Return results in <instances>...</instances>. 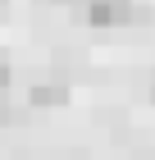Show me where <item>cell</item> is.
Here are the masks:
<instances>
[{
    "instance_id": "obj_1",
    "label": "cell",
    "mask_w": 155,
    "mask_h": 160,
    "mask_svg": "<svg viewBox=\"0 0 155 160\" xmlns=\"http://www.w3.org/2000/svg\"><path fill=\"white\" fill-rule=\"evenodd\" d=\"M132 14V0H87V18L96 28H109V23H123Z\"/></svg>"
},
{
    "instance_id": "obj_2",
    "label": "cell",
    "mask_w": 155,
    "mask_h": 160,
    "mask_svg": "<svg viewBox=\"0 0 155 160\" xmlns=\"http://www.w3.org/2000/svg\"><path fill=\"white\" fill-rule=\"evenodd\" d=\"M27 101H32V105H64V101H69V87L64 82H36L32 92H27Z\"/></svg>"
},
{
    "instance_id": "obj_3",
    "label": "cell",
    "mask_w": 155,
    "mask_h": 160,
    "mask_svg": "<svg viewBox=\"0 0 155 160\" xmlns=\"http://www.w3.org/2000/svg\"><path fill=\"white\" fill-rule=\"evenodd\" d=\"M9 82H14V69H9V64H0V101H5V92H9Z\"/></svg>"
},
{
    "instance_id": "obj_4",
    "label": "cell",
    "mask_w": 155,
    "mask_h": 160,
    "mask_svg": "<svg viewBox=\"0 0 155 160\" xmlns=\"http://www.w3.org/2000/svg\"><path fill=\"white\" fill-rule=\"evenodd\" d=\"M9 114H14V110H9V101H0V123H9Z\"/></svg>"
},
{
    "instance_id": "obj_5",
    "label": "cell",
    "mask_w": 155,
    "mask_h": 160,
    "mask_svg": "<svg viewBox=\"0 0 155 160\" xmlns=\"http://www.w3.org/2000/svg\"><path fill=\"white\" fill-rule=\"evenodd\" d=\"M151 101H155V78H151Z\"/></svg>"
},
{
    "instance_id": "obj_6",
    "label": "cell",
    "mask_w": 155,
    "mask_h": 160,
    "mask_svg": "<svg viewBox=\"0 0 155 160\" xmlns=\"http://www.w3.org/2000/svg\"><path fill=\"white\" fill-rule=\"evenodd\" d=\"M0 9H5V0H0Z\"/></svg>"
}]
</instances>
